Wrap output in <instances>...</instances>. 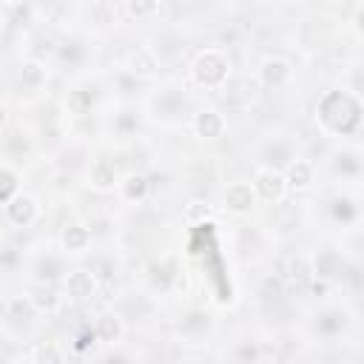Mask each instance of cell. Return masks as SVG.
I'll use <instances>...</instances> for the list:
<instances>
[{
    "mask_svg": "<svg viewBox=\"0 0 364 364\" xmlns=\"http://www.w3.org/2000/svg\"><path fill=\"white\" fill-rule=\"evenodd\" d=\"M148 191H151V182H148V176H142V173H128V176L119 182V193H122L125 202H145Z\"/></svg>",
    "mask_w": 364,
    "mask_h": 364,
    "instance_id": "17",
    "label": "cell"
},
{
    "mask_svg": "<svg viewBox=\"0 0 364 364\" xmlns=\"http://www.w3.org/2000/svg\"><path fill=\"white\" fill-rule=\"evenodd\" d=\"M284 182H287V191L293 188V191H307L310 185H313V179H316V168H313V162L310 159H304V156H296L287 168H284Z\"/></svg>",
    "mask_w": 364,
    "mask_h": 364,
    "instance_id": "13",
    "label": "cell"
},
{
    "mask_svg": "<svg viewBox=\"0 0 364 364\" xmlns=\"http://www.w3.org/2000/svg\"><path fill=\"white\" fill-rule=\"evenodd\" d=\"M17 188H20V176H17V171L0 165V205H6L11 196H17V193H20Z\"/></svg>",
    "mask_w": 364,
    "mask_h": 364,
    "instance_id": "23",
    "label": "cell"
},
{
    "mask_svg": "<svg viewBox=\"0 0 364 364\" xmlns=\"http://www.w3.org/2000/svg\"><path fill=\"white\" fill-rule=\"evenodd\" d=\"M290 80V63L284 57H264L256 68V82L267 91H276V88H284Z\"/></svg>",
    "mask_w": 364,
    "mask_h": 364,
    "instance_id": "7",
    "label": "cell"
},
{
    "mask_svg": "<svg viewBox=\"0 0 364 364\" xmlns=\"http://www.w3.org/2000/svg\"><path fill=\"white\" fill-rule=\"evenodd\" d=\"M250 188H253L256 199H262V202H273V205L282 202V199L287 196V182H284L282 171L267 168V165H262V168L253 171V182H250Z\"/></svg>",
    "mask_w": 364,
    "mask_h": 364,
    "instance_id": "3",
    "label": "cell"
},
{
    "mask_svg": "<svg viewBox=\"0 0 364 364\" xmlns=\"http://www.w3.org/2000/svg\"><path fill=\"white\" fill-rule=\"evenodd\" d=\"M88 182H91V188H94V191H102V193L114 191V188L119 185L117 165H114L111 159H105V156L94 159V162H91V171H88Z\"/></svg>",
    "mask_w": 364,
    "mask_h": 364,
    "instance_id": "12",
    "label": "cell"
},
{
    "mask_svg": "<svg viewBox=\"0 0 364 364\" xmlns=\"http://www.w3.org/2000/svg\"><path fill=\"white\" fill-rule=\"evenodd\" d=\"M3 216L14 228H31L40 219V202L31 193H17L3 205Z\"/></svg>",
    "mask_w": 364,
    "mask_h": 364,
    "instance_id": "4",
    "label": "cell"
},
{
    "mask_svg": "<svg viewBox=\"0 0 364 364\" xmlns=\"http://www.w3.org/2000/svg\"><path fill=\"white\" fill-rule=\"evenodd\" d=\"M91 242H94V236H91V230H88L85 225H65L63 233H60V247H63V253H68V256L85 253V250L91 247Z\"/></svg>",
    "mask_w": 364,
    "mask_h": 364,
    "instance_id": "14",
    "label": "cell"
},
{
    "mask_svg": "<svg viewBox=\"0 0 364 364\" xmlns=\"http://www.w3.org/2000/svg\"><path fill=\"white\" fill-rule=\"evenodd\" d=\"M122 11L128 17H134V20H148V17H156L162 11V6L156 0H125Z\"/></svg>",
    "mask_w": 364,
    "mask_h": 364,
    "instance_id": "18",
    "label": "cell"
},
{
    "mask_svg": "<svg viewBox=\"0 0 364 364\" xmlns=\"http://www.w3.org/2000/svg\"><path fill=\"white\" fill-rule=\"evenodd\" d=\"M125 71L131 77H154L159 74V57L148 46H136L125 54Z\"/></svg>",
    "mask_w": 364,
    "mask_h": 364,
    "instance_id": "10",
    "label": "cell"
},
{
    "mask_svg": "<svg viewBox=\"0 0 364 364\" xmlns=\"http://www.w3.org/2000/svg\"><path fill=\"white\" fill-rule=\"evenodd\" d=\"M168 279H171V282H168V290H171L173 296H179V293H188V287H191V279H188V273H185V270H173Z\"/></svg>",
    "mask_w": 364,
    "mask_h": 364,
    "instance_id": "24",
    "label": "cell"
},
{
    "mask_svg": "<svg viewBox=\"0 0 364 364\" xmlns=\"http://www.w3.org/2000/svg\"><path fill=\"white\" fill-rule=\"evenodd\" d=\"M23 296L34 307V313H46V316L57 313L60 304H63V296L57 293V287L51 282H28L26 290H23Z\"/></svg>",
    "mask_w": 364,
    "mask_h": 364,
    "instance_id": "6",
    "label": "cell"
},
{
    "mask_svg": "<svg viewBox=\"0 0 364 364\" xmlns=\"http://www.w3.org/2000/svg\"><path fill=\"white\" fill-rule=\"evenodd\" d=\"M31 364H65L63 350L54 341H40L31 347Z\"/></svg>",
    "mask_w": 364,
    "mask_h": 364,
    "instance_id": "19",
    "label": "cell"
},
{
    "mask_svg": "<svg viewBox=\"0 0 364 364\" xmlns=\"http://www.w3.org/2000/svg\"><path fill=\"white\" fill-rule=\"evenodd\" d=\"M191 131L205 139V142H213V139H222L225 131H228V119L219 108H199L191 119Z\"/></svg>",
    "mask_w": 364,
    "mask_h": 364,
    "instance_id": "5",
    "label": "cell"
},
{
    "mask_svg": "<svg viewBox=\"0 0 364 364\" xmlns=\"http://www.w3.org/2000/svg\"><path fill=\"white\" fill-rule=\"evenodd\" d=\"M191 80L199 88L222 91L230 80V57L222 48H202L191 63Z\"/></svg>",
    "mask_w": 364,
    "mask_h": 364,
    "instance_id": "2",
    "label": "cell"
},
{
    "mask_svg": "<svg viewBox=\"0 0 364 364\" xmlns=\"http://www.w3.org/2000/svg\"><path fill=\"white\" fill-rule=\"evenodd\" d=\"M185 222L188 225H205L210 216H213V208L205 202V199H191L188 205H185Z\"/></svg>",
    "mask_w": 364,
    "mask_h": 364,
    "instance_id": "21",
    "label": "cell"
},
{
    "mask_svg": "<svg viewBox=\"0 0 364 364\" xmlns=\"http://www.w3.org/2000/svg\"><path fill=\"white\" fill-rule=\"evenodd\" d=\"M6 122H9V105L0 100V128H6Z\"/></svg>",
    "mask_w": 364,
    "mask_h": 364,
    "instance_id": "25",
    "label": "cell"
},
{
    "mask_svg": "<svg viewBox=\"0 0 364 364\" xmlns=\"http://www.w3.org/2000/svg\"><path fill=\"white\" fill-rule=\"evenodd\" d=\"M222 205L225 210L236 213V216H245L253 210L256 205V193L250 188V182H230L225 191H222Z\"/></svg>",
    "mask_w": 364,
    "mask_h": 364,
    "instance_id": "8",
    "label": "cell"
},
{
    "mask_svg": "<svg viewBox=\"0 0 364 364\" xmlns=\"http://www.w3.org/2000/svg\"><path fill=\"white\" fill-rule=\"evenodd\" d=\"M94 336L105 344H117L122 336H125V324L117 313H102L97 321H94Z\"/></svg>",
    "mask_w": 364,
    "mask_h": 364,
    "instance_id": "16",
    "label": "cell"
},
{
    "mask_svg": "<svg viewBox=\"0 0 364 364\" xmlns=\"http://www.w3.org/2000/svg\"><path fill=\"white\" fill-rule=\"evenodd\" d=\"M344 270V262L336 250H316L313 259H310V276L313 279H321V282H333L338 273Z\"/></svg>",
    "mask_w": 364,
    "mask_h": 364,
    "instance_id": "11",
    "label": "cell"
},
{
    "mask_svg": "<svg viewBox=\"0 0 364 364\" xmlns=\"http://www.w3.org/2000/svg\"><path fill=\"white\" fill-rule=\"evenodd\" d=\"M264 156L270 159V156H276L267 168H273V165H279V168H287L293 159H296V154H293V148H290V142H284V139H276V142H270L267 145V151H264ZM276 168V171H279Z\"/></svg>",
    "mask_w": 364,
    "mask_h": 364,
    "instance_id": "20",
    "label": "cell"
},
{
    "mask_svg": "<svg viewBox=\"0 0 364 364\" xmlns=\"http://www.w3.org/2000/svg\"><path fill=\"white\" fill-rule=\"evenodd\" d=\"M100 290V279L91 273V270H71L65 276V296L71 301H91Z\"/></svg>",
    "mask_w": 364,
    "mask_h": 364,
    "instance_id": "9",
    "label": "cell"
},
{
    "mask_svg": "<svg viewBox=\"0 0 364 364\" xmlns=\"http://www.w3.org/2000/svg\"><path fill=\"white\" fill-rule=\"evenodd\" d=\"M46 80H48L46 63H40V60H23V65H20V88H26V94L40 91L46 85Z\"/></svg>",
    "mask_w": 364,
    "mask_h": 364,
    "instance_id": "15",
    "label": "cell"
},
{
    "mask_svg": "<svg viewBox=\"0 0 364 364\" xmlns=\"http://www.w3.org/2000/svg\"><path fill=\"white\" fill-rule=\"evenodd\" d=\"M34 316H37V313H34V307L26 301V296H17V299H11V301L6 304V318H14V321H20V324H28Z\"/></svg>",
    "mask_w": 364,
    "mask_h": 364,
    "instance_id": "22",
    "label": "cell"
},
{
    "mask_svg": "<svg viewBox=\"0 0 364 364\" xmlns=\"http://www.w3.org/2000/svg\"><path fill=\"white\" fill-rule=\"evenodd\" d=\"M316 119L330 134H355L361 125V97H355L350 88L324 91L316 102Z\"/></svg>",
    "mask_w": 364,
    "mask_h": 364,
    "instance_id": "1",
    "label": "cell"
}]
</instances>
